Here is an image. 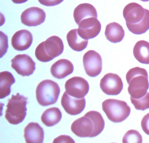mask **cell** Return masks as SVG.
I'll use <instances>...</instances> for the list:
<instances>
[{"mask_svg":"<svg viewBox=\"0 0 149 143\" xmlns=\"http://www.w3.org/2000/svg\"><path fill=\"white\" fill-rule=\"evenodd\" d=\"M105 122L100 112L91 111L75 120L71 126L72 132L80 137H94L102 132Z\"/></svg>","mask_w":149,"mask_h":143,"instance_id":"cell-1","label":"cell"},{"mask_svg":"<svg viewBox=\"0 0 149 143\" xmlns=\"http://www.w3.org/2000/svg\"><path fill=\"white\" fill-rule=\"evenodd\" d=\"M123 15L127 28L136 35H141L149 29V10L138 3L132 2L125 6Z\"/></svg>","mask_w":149,"mask_h":143,"instance_id":"cell-2","label":"cell"},{"mask_svg":"<svg viewBox=\"0 0 149 143\" xmlns=\"http://www.w3.org/2000/svg\"><path fill=\"white\" fill-rule=\"evenodd\" d=\"M126 80L129 84L128 91L131 97L139 98L146 95L149 82L148 73L145 69L139 67L131 69L126 74Z\"/></svg>","mask_w":149,"mask_h":143,"instance_id":"cell-3","label":"cell"},{"mask_svg":"<svg viewBox=\"0 0 149 143\" xmlns=\"http://www.w3.org/2000/svg\"><path fill=\"white\" fill-rule=\"evenodd\" d=\"M64 50L63 42L61 38L53 36L40 43L35 50L37 60L48 62L61 54Z\"/></svg>","mask_w":149,"mask_h":143,"instance_id":"cell-4","label":"cell"},{"mask_svg":"<svg viewBox=\"0 0 149 143\" xmlns=\"http://www.w3.org/2000/svg\"><path fill=\"white\" fill-rule=\"evenodd\" d=\"M27 99L19 93L12 96L6 105L5 115L8 123L11 124L18 125L23 122L27 115Z\"/></svg>","mask_w":149,"mask_h":143,"instance_id":"cell-5","label":"cell"},{"mask_svg":"<svg viewBox=\"0 0 149 143\" xmlns=\"http://www.w3.org/2000/svg\"><path fill=\"white\" fill-rule=\"evenodd\" d=\"M102 108L109 120L113 123L123 122L130 114V107L122 100L106 99L102 103Z\"/></svg>","mask_w":149,"mask_h":143,"instance_id":"cell-6","label":"cell"},{"mask_svg":"<svg viewBox=\"0 0 149 143\" xmlns=\"http://www.w3.org/2000/svg\"><path fill=\"white\" fill-rule=\"evenodd\" d=\"M60 86L58 84L51 80L42 81L36 89V98L40 105L48 106L57 102L60 94Z\"/></svg>","mask_w":149,"mask_h":143,"instance_id":"cell-7","label":"cell"},{"mask_svg":"<svg viewBox=\"0 0 149 143\" xmlns=\"http://www.w3.org/2000/svg\"><path fill=\"white\" fill-rule=\"evenodd\" d=\"M86 74L91 77H95L102 72V60L99 53L93 50L86 52L83 58Z\"/></svg>","mask_w":149,"mask_h":143,"instance_id":"cell-8","label":"cell"},{"mask_svg":"<svg viewBox=\"0 0 149 143\" xmlns=\"http://www.w3.org/2000/svg\"><path fill=\"white\" fill-rule=\"evenodd\" d=\"M66 92L70 96L77 98H84L89 90L87 80L80 77H74L65 83Z\"/></svg>","mask_w":149,"mask_h":143,"instance_id":"cell-9","label":"cell"},{"mask_svg":"<svg viewBox=\"0 0 149 143\" xmlns=\"http://www.w3.org/2000/svg\"><path fill=\"white\" fill-rule=\"evenodd\" d=\"M101 89L109 96H117L123 89V84L121 77L116 74L108 73L101 79L100 83Z\"/></svg>","mask_w":149,"mask_h":143,"instance_id":"cell-10","label":"cell"},{"mask_svg":"<svg viewBox=\"0 0 149 143\" xmlns=\"http://www.w3.org/2000/svg\"><path fill=\"white\" fill-rule=\"evenodd\" d=\"M12 68L19 75L23 77L29 76L36 70V63L29 56L19 54L11 60Z\"/></svg>","mask_w":149,"mask_h":143,"instance_id":"cell-11","label":"cell"},{"mask_svg":"<svg viewBox=\"0 0 149 143\" xmlns=\"http://www.w3.org/2000/svg\"><path fill=\"white\" fill-rule=\"evenodd\" d=\"M77 32L80 37L84 40L96 37L101 30L102 26L97 18L91 17L84 19L78 25Z\"/></svg>","mask_w":149,"mask_h":143,"instance_id":"cell-12","label":"cell"},{"mask_svg":"<svg viewBox=\"0 0 149 143\" xmlns=\"http://www.w3.org/2000/svg\"><path fill=\"white\" fill-rule=\"evenodd\" d=\"M46 14L43 9L36 7L29 8L25 10L21 15L22 24L29 27H36L43 23Z\"/></svg>","mask_w":149,"mask_h":143,"instance_id":"cell-13","label":"cell"},{"mask_svg":"<svg viewBox=\"0 0 149 143\" xmlns=\"http://www.w3.org/2000/svg\"><path fill=\"white\" fill-rule=\"evenodd\" d=\"M61 103L64 110L68 114L75 116L82 112L86 106L85 98H77L64 92L62 97Z\"/></svg>","mask_w":149,"mask_h":143,"instance_id":"cell-14","label":"cell"},{"mask_svg":"<svg viewBox=\"0 0 149 143\" xmlns=\"http://www.w3.org/2000/svg\"><path fill=\"white\" fill-rule=\"evenodd\" d=\"M33 41V36L30 31L26 29L16 32L12 38V45L18 51L26 50L30 47Z\"/></svg>","mask_w":149,"mask_h":143,"instance_id":"cell-15","label":"cell"},{"mask_svg":"<svg viewBox=\"0 0 149 143\" xmlns=\"http://www.w3.org/2000/svg\"><path fill=\"white\" fill-rule=\"evenodd\" d=\"M24 138L26 143H43L44 130L38 123L31 122L24 129Z\"/></svg>","mask_w":149,"mask_h":143,"instance_id":"cell-16","label":"cell"},{"mask_svg":"<svg viewBox=\"0 0 149 143\" xmlns=\"http://www.w3.org/2000/svg\"><path fill=\"white\" fill-rule=\"evenodd\" d=\"M74 65L71 61L67 59L58 60L51 66V75L58 79H63L73 73Z\"/></svg>","mask_w":149,"mask_h":143,"instance_id":"cell-17","label":"cell"},{"mask_svg":"<svg viewBox=\"0 0 149 143\" xmlns=\"http://www.w3.org/2000/svg\"><path fill=\"white\" fill-rule=\"evenodd\" d=\"M91 17L97 18L96 9L94 6L88 3H83L77 6L74 12L75 22L79 25L83 20Z\"/></svg>","mask_w":149,"mask_h":143,"instance_id":"cell-18","label":"cell"},{"mask_svg":"<svg viewBox=\"0 0 149 143\" xmlns=\"http://www.w3.org/2000/svg\"><path fill=\"white\" fill-rule=\"evenodd\" d=\"M104 34L109 41L116 43L123 40L125 36V31L120 24L113 22L107 25Z\"/></svg>","mask_w":149,"mask_h":143,"instance_id":"cell-19","label":"cell"},{"mask_svg":"<svg viewBox=\"0 0 149 143\" xmlns=\"http://www.w3.org/2000/svg\"><path fill=\"white\" fill-rule=\"evenodd\" d=\"M67 41L69 47L73 50L81 52L84 50L88 46V41L79 36L77 29L70 30L67 35Z\"/></svg>","mask_w":149,"mask_h":143,"instance_id":"cell-20","label":"cell"},{"mask_svg":"<svg viewBox=\"0 0 149 143\" xmlns=\"http://www.w3.org/2000/svg\"><path fill=\"white\" fill-rule=\"evenodd\" d=\"M133 55L137 61L143 64H149V43L140 40L133 48Z\"/></svg>","mask_w":149,"mask_h":143,"instance_id":"cell-21","label":"cell"},{"mask_svg":"<svg viewBox=\"0 0 149 143\" xmlns=\"http://www.w3.org/2000/svg\"><path fill=\"white\" fill-rule=\"evenodd\" d=\"M0 98L3 99L10 95L11 87L15 82L13 74L9 71H2L0 73Z\"/></svg>","mask_w":149,"mask_h":143,"instance_id":"cell-22","label":"cell"},{"mask_svg":"<svg viewBox=\"0 0 149 143\" xmlns=\"http://www.w3.org/2000/svg\"><path fill=\"white\" fill-rule=\"evenodd\" d=\"M62 117L61 112L57 107H52L46 110L42 113L41 119L46 126H54L60 122Z\"/></svg>","mask_w":149,"mask_h":143,"instance_id":"cell-23","label":"cell"},{"mask_svg":"<svg viewBox=\"0 0 149 143\" xmlns=\"http://www.w3.org/2000/svg\"><path fill=\"white\" fill-rule=\"evenodd\" d=\"M130 100L136 110L144 111L149 109V92H147L146 95L139 98L130 97Z\"/></svg>","mask_w":149,"mask_h":143,"instance_id":"cell-24","label":"cell"},{"mask_svg":"<svg viewBox=\"0 0 149 143\" xmlns=\"http://www.w3.org/2000/svg\"><path fill=\"white\" fill-rule=\"evenodd\" d=\"M143 142L142 136L138 131L130 130L128 131L123 139V143H141Z\"/></svg>","mask_w":149,"mask_h":143,"instance_id":"cell-25","label":"cell"},{"mask_svg":"<svg viewBox=\"0 0 149 143\" xmlns=\"http://www.w3.org/2000/svg\"><path fill=\"white\" fill-rule=\"evenodd\" d=\"M1 57H2L6 53L8 49V40L7 36L3 32L1 31Z\"/></svg>","mask_w":149,"mask_h":143,"instance_id":"cell-26","label":"cell"},{"mask_svg":"<svg viewBox=\"0 0 149 143\" xmlns=\"http://www.w3.org/2000/svg\"><path fill=\"white\" fill-rule=\"evenodd\" d=\"M141 124V127L144 132L149 135V113L144 116Z\"/></svg>","mask_w":149,"mask_h":143,"instance_id":"cell-27","label":"cell"},{"mask_svg":"<svg viewBox=\"0 0 149 143\" xmlns=\"http://www.w3.org/2000/svg\"><path fill=\"white\" fill-rule=\"evenodd\" d=\"M53 143H75L74 140L68 135H61L57 137L54 140Z\"/></svg>","mask_w":149,"mask_h":143,"instance_id":"cell-28","label":"cell"},{"mask_svg":"<svg viewBox=\"0 0 149 143\" xmlns=\"http://www.w3.org/2000/svg\"><path fill=\"white\" fill-rule=\"evenodd\" d=\"M42 5L46 6H54L59 5L64 0H38Z\"/></svg>","mask_w":149,"mask_h":143,"instance_id":"cell-29","label":"cell"},{"mask_svg":"<svg viewBox=\"0 0 149 143\" xmlns=\"http://www.w3.org/2000/svg\"><path fill=\"white\" fill-rule=\"evenodd\" d=\"M13 3L15 4H22L27 2L28 0H12Z\"/></svg>","mask_w":149,"mask_h":143,"instance_id":"cell-30","label":"cell"},{"mask_svg":"<svg viewBox=\"0 0 149 143\" xmlns=\"http://www.w3.org/2000/svg\"><path fill=\"white\" fill-rule=\"evenodd\" d=\"M140 1H143V2H147V1H149V0H140Z\"/></svg>","mask_w":149,"mask_h":143,"instance_id":"cell-31","label":"cell"}]
</instances>
